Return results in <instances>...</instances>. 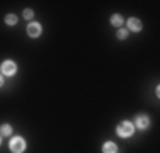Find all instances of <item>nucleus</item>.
<instances>
[{
  "label": "nucleus",
  "mask_w": 160,
  "mask_h": 153,
  "mask_svg": "<svg viewBox=\"0 0 160 153\" xmlns=\"http://www.w3.org/2000/svg\"><path fill=\"white\" fill-rule=\"evenodd\" d=\"M0 143H2V140H0Z\"/></svg>",
  "instance_id": "4468645a"
},
{
  "label": "nucleus",
  "mask_w": 160,
  "mask_h": 153,
  "mask_svg": "<svg viewBox=\"0 0 160 153\" xmlns=\"http://www.w3.org/2000/svg\"><path fill=\"white\" fill-rule=\"evenodd\" d=\"M118 151V146L111 141H108V143H104V146H102V153H116Z\"/></svg>",
  "instance_id": "0eeeda50"
},
{
  "label": "nucleus",
  "mask_w": 160,
  "mask_h": 153,
  "mask_svg": "<svg viewBox=\"0 0 160 153\" xmlns=\"http://www.w3.org/2000/svg\"><path fill=\"white\" fill-rule=\"evenodd\" d=\"M133 129H135V126L131 124L129 121H124V122H121L119 126H118V135H119L121 138H126V136H131L133 135Z\"/></svg>",
  "instance_id": "f03ea898"
},
{
  "label": "nucleus",
  "mask_w": 160,
  "mask_h": 153,
  "mask_svg": "<svg viewBox=\"0 0 160 153\" xmlns=\"http://www.w3.org/2000/svg\"><path fill=\"white\" fill-rule=\"evenodd\" d=\"M5 22H7L9 26H16V24H17V17H16V14H9V15L5 17Z\"/></svg>",
  "instance_id": "1a4fd4ad"
},
{
  "label": "nucleus",
  "mask_w": 160,
  "mask_h": 153,
  "mask_svg": "<svg viewBox=\"0 0 160 153\" xmlns=\"http://www.w3.org/2000/svg\"><path fill=\"white\" fill-rule=\"evenodd\" d=\"M118 37H119V39H126L128 37V29H119L118 31Z\"/></svg>",
  "instance_id": "9b49d317"
},
{
  "label": "nucleus",
  "mask_w": 160,
  "mask_h": 153,
  "mask_svg": "<svg viewBox=\"0 0 160 153\" xmlns=\"http://www.w3.org/2000/svg\"><path fill=\"white\" fill-rule=\"evenodd\" d=\"M2 72H3V75L12 76V75L17 72V65L14 63V61H3V65H2Z\"/></svg>",
  "instance_id": "7ed1b4c3"
},
{
  "label": "nucleus",
  "mask_w": 160,
  "mask_h": 153,
  "mask_svg": "<svg viewBox=\"0 0 160 153\" xmlns=\"http://www.w3.org/2000/svg\"><path fill=\"white\" fill-rule=\"evenodd\" d=\"M128 31H135V32H138V31H142V22H140L136 17H131V19H128Z\"/></svg>",
  "instance_id": "20e7f679"
},
{
  "label": "nucleus",
  "mask_w": 160,
  "mask_h": 153,
  "mask_svg": "<svg viewBox=\"0 0 160 153\" xmlns=\"http://www.w3.org/2000/svg\"><path fill=\"white\" fill-rule=\"evenodd\" d=\"M32 15H34V12H32L31 9H26V10H24V17H26V19H32Z\"/></svg>",
  "instance_id": "f8f14e48"
},
{
  "label": "nucleus",
  "mask_w": 160,
  "mask_h": 153,
  "mask_svg": "<svg viewBox=\"0 0 160 153\" xmlns=\"http://www.w3.org/2000/svg\"><path fill=\"white\" fill-rule=\"evenodd\" d=\"M28 34H29L31 37H38V36L41 34V26L36 24V22L29 24V26H28Z\"/></svg>",
  "instance_id": "39448f33"
},
{
  "label": "nucleus",
  "mask_w": 160,
  "mask_h": 153,
  "mask_svg": "<svg viewBox=\"0 0 160 153\" xmlns=\"http://www.w3.org/2000/svg\"><path fill=\"white\" fill-rule=\"evenodd\" d=\"M2 85H3V78L0 76V87H2Z\"/></svg>",
  "instance_id": "ddd939ff"
},
{
  "label": "nucleus",
  "mask_w": 160,
  "mask_h": 153,
  "mask_svg": "<svg viewBox=\"0 0 160 153\" xmlns=\"http://www.w3.org/2000/svg\"><path fill=\"white\" fill-rule=\"evenodd\" d=\"M148 124H150V119H148V117L145 116V114H142V116L136 117V126H138L140 129H145Z\"/></svg>",
  "instance_id": "423d86ee"
},
{
  "label": "nucleus",
  "mask_w": 160,
  "mask_h": 153,
  "mask_svg": "<svg viewBox=\"0 0 160 153\" xmlns=\"http://www.w3.org/2000/svg\"><path fill=\"white\" fill-rule=\"evenodd\" d=\"M0 133H2V136H10V133H12V128H10L9 124H3L2 128H0Z\"/></svg>",
  "instance_id": "9d476101"
},
{
  "label": "nucleus",
  "mask_w": 160,
  "mask_h": 153,
  "mask_svg": "<svg viewBox=\"0 0 160 153\" xmlns=\"http://www.w3.org/2000/svg\"><path fill=\"white\" fill-rule=\"evenodd\" d=\"M111 24L116 26V27H121V26H123V17H121L119 14H114L111 17Z\"/></svg>",
  "instance_id": "6e6552de"
},
{
  "label": "nucleus",
  "mask_w": 160,
  "mask_h": 153,
  "mask_svg": "<svg viewBox=\"0 0 160 153\" xmlns=\"http://www.w3.org/2000/svg\"><path fill=\"white\" fill-rule=\"evenodd\" d=\"M10 150H12V153H22L26 150V141L22 140L21 136H16V138H12L10 140Z\"/></svg>",
  "instance_id": "f257e3e1"
}]
</instances>
